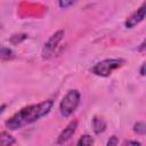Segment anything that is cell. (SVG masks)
<instances>
[{
	"label": "cell",
	"mask_w": 146,
	"mask_h": 146,
	"mask_svg": "<svg viewBox=\"0 0 146 146\" xmlns=\"http://www.w3.org/2000/svg\"><path fill=\"white\" fill-rule=\"evenodd\" d=\"M52 105H54V102L51 99H48V100H43L39 104L26 106V107L22 108L21 111H18L16 114H14L10 119H8L5 123V125L9 130L21 129L24 125L31 124V123L40 120L41 117L46 116L52 108Z\"/></svg>",
	"instance_id": "6da1fadb"
},
{
	"label": "cell",
	"mask_w": 146,
	"mask_h": 146,
	"mask_svg": "<svg viewBox=\"0 0 146 146\" xmlns=\"http://www.w3.org/2000/svg\"><path fill=\"white\" fill-rule=\"evenodd\" d=\"M80 99H81V95L78 90H70L63 97L59 104V111H60L62 116L68 117L70 115H72L78 108L80 104Z\"/></svg>",
	"instance_id": "7a4b0ae2"
},
{
	"label": "cell",
	"mask_w": 146,
	"mask_h": 146,
	"mask_svg": "<svg viewBox=\"0 0 146 146\" xmlns=\"http://www.w3.org/2000/svg\"><path fill=\"white\" fill-rule=\"evenodd\" d=\"M123 64H124V59L122 58H107L97 63L91 68V72L98 76L106 78V76H110L113 71L121 67Z\"/></svg>",
	"instance_id": "3957f363"
},
{
	"label": "cell",
	"mask_w": 146,
	"mask_h": 146,
	"mask_svg": "<svg viewBox=\"0 0 146 146\" xmlns=\"http://www.w3.org/2000/svg\"><path fill=\"white\" fill-rule=\"evenodd\" d=\"M63 36H64V31H63V30H59V31L55 32V33L47 40V42H46L44 46H43L42 52H41L43 59H48V58H50V57L54 55V51H55V49L57 48V46L59 44V42L62 41Z\"/></svg>",
	"instance_id": "277c9868"
},
{
	"label": "cell",
	"mask_w": 146,
	"mask_h": 146,
	"mask_svg": "<svg viewBox=\"0 0 146 146\" xmlns=\"http://www.w3.org/2000/svg\"><path fill=\"white\" fill-rule=\"evenodd\" d=\"M145 13H146L145 5H143L139 9H137L133 14H131V15L127 18V21H125V23H124L125 27H127V29H132V27H135L137 24H139L141 21H144V18H145Z\"/></svg>",
	"instance_id": "5b68a950"
},
{
	"label": "cell",
	"mask_w": 146,
	"mask_h": 146,
	"mask_svg": "<svg viewBox=\"0 0 146 146\" xmlns=\"http://www.w3.org/2000/svg\"><path fill=\"white\" fill-rule=\"evenodd\" d=\"M76 128H78V121H76V120L71 121V122L66 125V128H64V130L59 133V136H58L56 143H57L58 145L66 143L68 139H71V137H73V135H74Z\"/></svg>",
	"instance_id": "8992f818"
},
{
	"label": "cell",
	"mask_w": 146,
	"mask_h": 146,
	"mask_svg": "<svg viewBox=\"0 0 146 146\" xmlns=\"http://www.w3.org/2000/svg\"><path fill=\"white\" fill-rule=\"evenodd\" d=\"M92 129H94L96 135H99V133L104 132L105 129H106V121L103 117L94 116V119H92Z\"/></svg>",
	"instance_id": "52a82bcc"
},
{
	"label": "cell",
	"mask_w": 146,
	"mask_h": 146,
	"mask_svg": "<svg viewBox=\"0 0 146 146\" xmlns=\"http://www.w3.org/2000/svg\"><path fill=\"white\" fill-rule=\"evenodd\" d=\"M16 143V139L14 136H11L7 131L0 132V146H13Z\"/></svg>",
	"instance_id": "ba28073f"
},
{
	"label": "cell",
	"mask_w": 146,
	"mask_h": 146,
	"mask_svg": "<svg viewBox=\"0 0 146 146\" xmlns=\"http://www.w3.org/2000/svg\"><path fill=\"white\" fill-rule=\"evenodd\" d=\"M15 57V54L11 49L7 48V47H1L0 48V59L3 60H10Z\"/></svg>",
	"instance_id": "9c48e42d"
},
{
	"label": "cell",
	"mask_w": 146,
	"mask_h": 146,
	"mask_svg": "<svg viewBox=\"0 0 146 146\" xmlns=\"http://www.w3.org/2000/svg\"><path fill=\"white\" fill-rule=\"evenodd\" d=\"M94 138L90 135H82L76 143V146H92Z\"/></svg>",
	"instance_id": "30bf717a"
},
{
	"label": "cell",
	"mask_w": 146,
	"mask_h": 146,
	"mask_svg": "<svg viewBox=\"0 0 146 146\" xmlns=\"http://www.w3.org/2000/svg\"><path fill=\"white\" fill-rule=\"evenodd\" d=\"M26 39H27V34H25V33H18V34L11 35L10 39H9V41H10V43H13V44H18V43L23 42V41L26 40Z\"/></svg>",
	"instance_id": "8fae6325"
},
{
	"label": "cell",
	"mask_w": 146,
	"mask_h": 146,
	"mask_svg": "<svg viewBox=\"0 0 146 146\" xmlns=\"http://www.w3.org/2000/svg\"><path fill=\"white\" fill-rule=\"evenodd\" d=\"M133 131H135L137 135L144 136L145 132H146V124H145L144 122H141V121L135 123V125H133Z\"/></svg>",
	"instance_id": "7c38bea8"
},
{
	"label": "cell",
	"mask_w": 146,
	"mask_h": 146,
	"mask_svg": "<svg viewBox=\"0 0 146 146\" xmlns=\"http://www.w3.org/2000/svg\"><path fill=\"white\" fill-rule=\"evenodd\" d=\"M106 146H119V138L116 136L110 137V139L106 143Z\"/></svg>",
	"instance_id": "4fadbf2b"
},
{
	"label": "cell",
	"mask_w": 146,
	"mask_h": 146,
	"mask_svg": "<svg viewBox=\"0 0 146 146\" xmlns=\"http://www.w3.org/2000/svg\"><path fill=\"white\" fill-rule=\"evenodd\" d=\"M123 146H141V144L137 140H127L123 143Z\"/></svg>",
	"instance_id": "5bb4252c"
},
{
	"label": "cell",
	"mask_w": 146,
	"mask_h": 146,
	"mask_svg": "<svg viewBox=\"0 0 146 146\" xmlns=\"http://www.w3.org/2000/svg\"><path fill=\"white\" fill-rule=\"evenodd\" d=\"M73 3H74L73 1H59V2H58L59 7H62V8H66V7H68V6H72Z\"/></svg>",
	"instance_id": "9a60e30c"
},
{
	"label": "cell",
	"mask_w": 146,
	"mask_h": 146,
	"mask_svg": "<svg viewBox=\"0 0 146 146\" xmlns=\"http://www.w3.org/2000/svg\"><path fill=\"white\" fill-rule=\"evenodd\" d=\"M144 49H145V41H143V42H141L140 47L138 48V51H144Z\"/></svg>",
	"instance_id": "2e32d148"
},
{
	"label": "cell",
	"mask_w": 146,
	"mask_h": 146,
	"mask_svg": "<svg viewBox=\"0 0 146 146\" xmlns=\"http://www.w3.org/2000/svg\"><path fill=\"white\" fill-rule=\"evenodd\" d=\"M140 74L141 75H145V64H143L141 67H140Z\"/></svg>",
	"instance_id": "e0dca14e"
},
{
	"label": "cell",
	"mask_w": 146,
	"mask_h": 146,
	"mask_svg": "<svg viewBox=\"0 0 146 146\" xmlns=\"http://www.w3.org/2000/svg\"><path fill=\"white\" fill-rule=\"evenodd\" d=\"M5 108H6V105H1V106H0V114L5 111Z\"/></svg>",
	"instance_id": "ac0fdd59"
}]
</instances>
